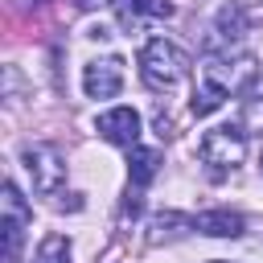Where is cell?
Returning a JSON list of instances; mask_svg holds the SVG:
<instances>
[{"label":"cell","mask_w":263,"mask_h":263,"mask_svg":"<svg viewBox=\"0 0 263 263\" xmlns=\"http://www.w3.org/2000/svg\"><path fill=\"white\" fill-rule=\"evenodd\" d=\"M189 74V53L164 37H152L140 49V78L148 90H173L181 78Z\"/></svg>","instance_id":"6da1fadb"},{"label":"cell","mask_w":263,"mask_h":263,"mask_svg":"<svg viewBox=\"0 0 263 263\" xmlns=\"http://www.w3.org/2000/svg\"><path fill=\"white\" fill-rule=\"evenodd\" d=\"M193 226H197L201 234H210V238H238V234L247 230L242 214H234V210H205V214L193 218Z\"/></svg>","instance_id":"52a82bcc"},{"label":"cell","mask_w":263,"mask_h":263,"mask_svg":"<svg viewBox=\"0 0 263 263\" xmlns=\"http://www.w3.org/2000/svg\"><path fill=\"white\" fill-rule=\"evenodd\" d=\"M242 29H247V12H242L238 4H222V8H218V37L230 45V41L242 37Z\"/></svg>","instance_id":"30bf717a"},{"label":"cell","mask_w":263,"mask_h":263,"mask_svg":"<svg viewBox=\"0 0 263 263\" xmlns=\"http://www.w3.org/2000/svg\"><path fill=\"white\" fill-rule=\"evenodd\" d=\"M201 82H214L226 95H251V86L259 82V62L251 53H242L234 62L230 58H210L201 66Z\"/></svg>","instance_id":"3957f363"},{"label":"cell","mask_w":263,"mask_h":263,"mask_svg":"<svg viewBox=\"0 0 263 263\" xmlns=\"http://www.w3.org/2000/svg\"><path fill=\"white\" fill-rule=\"evenodd\" d=\"M111 4H115V16L123 29H136L144 16H173L168 0H111Z\"/></svg>","instance_id":"ba28073f"},{"label":"cell","mask_w":263,"mask_h":263,"mask_svg":"<svg viewBox=\"0 0 263 263\" xmlns=\"http://www.w3.org/2000/svg\"><path fill=\"white\" fill-rule=\"evenodd\" d=\"M33 263H70V238L66 234H45Z\"/></svg>","instance_id":"7c38bea8"},{"label":"cell","mask_w":263,"mask_h":263,"mask_svg":"<svg viewBox=\"0 0 263 263\" xmlns=\"http://www.w3.org/2000/svg\"><path fill=\"white\" fill-rule=\"evenodd\" d=\"M160 173V148H132V156H127V177H132V185L136 189H144L152 177Z\"/></svg>","instance_id":"9c48e42d"},{"label":"cell","mask_w":263,"mask_h":263,"mask_svg":"<svg viewBox=\"0 0 263 263\" xmlns=\"http://www.w3.org/2000/svg\"><path fill=\"white\" fill-rule=\"evenodd\" d=\"M214 263H222V259H214Z\"/></svg>","instance_id":"4fadbf2b"},{"label":"cell","mask_w":263,"mask_h":263,"mask_svg":"<svg viewBox=\"0 0 263 263\" xmlns=\"http://www.w3.org/2000/svg\"><path fill=\"white\" fill-rule=\"evenodd\" d=\"M95 132L107 140V144H119V148H136L140 144V115L132 107H111L95 119Z\"/></svg>","instance_id":"8992f818"},{"label":"cell","mask_w":263,"mask_h":263,"mask_svg":"<svg viewBox=\"0 0 263 263\" xmlns=\"http://www.w3.org/2000/svg\"><path fill=\"white\" fill-rule=\"evenodd\" d=\"M37 4H41V0H37Z\"/></svg>","instance_id":"5bb4252c"},{"label":"cell","mask_w":263,"mask_h":263,"mask_svg":"<svg viewBox=\"0 0 263 263\" xmlns=\"http://www.w3.org/2000/svg\"><path fill=\"white\" fill-rule=\"evenodd\" d=\"M25 173H29L37 193H58L62 181H66V160H62L58 148L33 144V148H25Z\"/></svg>","instance_id":"277c9868"},{"label":"cell","mask_w":263,"mask_h":263,"mask_svg":"<svg viewBox=\"0 0 263 263\" xmlns=\"http://www.w3.org/2000/svg\"><path fill=\"white\" fill-rule=\"evenodd\" d=\"M197 156L210 168V177H226L247 160V132L230 127V123L226 127H210L201 136V144H197Z\"/></svg>","instance_id":"7a4b0ae2"},{"label":"cell","mask_w":263,"mask_h":263,"mask_svg":"<svg viewBox=\"0 0 263 263\" xmlns=\"http://www.w3.org/2000/svg\"><path fill=\"white\" fill-rule=\"evenodd\" d=\"M226 99H230V95H226V90H218L214 82H197V90H193V103H189V107H193V115H210V111H218Z\"/></svg>","instance_id":"8fae6325"},{"label":"cell","mask_w":263,"mask_h":263,"mask_svg":"<svg viewBox=\"0 0 263 263\" xmlns=\"http://www.w3.org/2000/svg\"><path fill=\"white\" fill-rule=\"evenodd\" d=\"M82 90L86 99H115L123 90V62L119 58H99L82 70Z\"/></svg>","instance_id":"5b68a950"}]
</instances>
